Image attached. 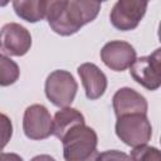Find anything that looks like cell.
<instances>
[{
  "mask_svg": "<svg viewBox=\"0 0 161 161\" xmlns=\"http://www.w3.org/2000/svg\"><path fill=\"white\" fill-rule=\"evenodd\" d=\"M101 10V3L87 0H50L47 4L45 18L52 30L62 36H69L82 26L93 21Z\"/></svg>",
  "mask_w": 161,
  "mask_h": 161,
  "instance_id": "obj_1",
  "label": "cell"
},
{
  "mask_svg": "<svg viewBox=\"0 0 161 161\" xmlns=\"http://www.w3.org/2000/svg\"><path fill=\"white\" fill-rule=\"evenodd\" d=\"M60 141L65 161H96L98 137L96 131L86 123L70 128Z\"/></svg>",
  "mask_w": 161,
  "mask_h": 161,
  "instance_id": "obj_2",
  "label": "cell"
},
{
  "mask_svg": "<svg viewBox=\"0 0 161 161\" xmlns=\"http://www.w3.org/2000/svg\"><path fill=\"white\" fill-rule=\"evenodd\" d=\"M114 130L117 137L130 147L147 145L152 136V126L147 116L143 113L118 117Z\"/></svg>",
  "mask_w": 161,
  "mask_h": 161,
  "instance_id": "obj_3",
  "label": "cell"
},
{
  "mask_svg": "<svg viewBox=\"0 0 161 161\" xmlns=\"http://www.w3.org/2000/svg\"><path fill=\"white\" fill-rule=\"evenodd\" d=\"M77 91L78 83L68 70H53L45 79V96L55 107H69L75 98Z\"/></svg>",
  "mask_w": 161,
  "mask_h": 161,
  "instance_id": "obj_4",
  "label": "cell"
},
{
  "mask_svg": "<svg viewBox=\"0 0 161 161\" xmlns=\"http://www.w3.org/2000/svg\"><path fill=\"white\" fill-rule=\"evenodd\" d=\"M161 49L157 48L150 55L141 57L130 67L131 77L148 91H156L161 86Z\"/></svg>",
  "mask_w": 161,
  "mask_h": 161,
  "instance_id": "obj_5",
  "label": "cell"
},
{
  "mask_svg": "<svg viewBox=\"0 0 161 161\" xmlns=\"http://www.w3.org/2000/svg\"><path fill=\"white\" fill-rule=\"evenodd\" d=\"M148 3L140 0H118L109 14L111 24L122 31L133 30L146 14Z\"/></svg>",
  "mask_w": 161,
  "mask_h": 161,
  "instance_id": "obj_6",
  "label": "cell"
},
{
  "mask_svg": "<svg viewBox=\"0 0 161 161\" xmlns=\"http://www.w3.org/2000/svg\"><path fill=\"white\" fill-rule=\"evenodd\" d=\"M23 131L30 140H44L53 135V118L43 104L29 106L23 117Z\"/></svg>",
  "mask_w": 161,
  "mask_h": 161,
  "instance_id": "obj_7",
  "label": "cell"
},
{
  "mask_svg": "<svg viewBox=\"0 0 161 161\" xmlns=\"http://www.w3.org/2000/svg\"><path fill=\"white\" fill-rule=\"evenodd\" d=\"M101 59L109 69L123 72L128 69L137 59L135 48L123 40H111L101 49Z\"/></svg>",
  "mask_w": 161,
  "mask_h": 161,
  "instance_id": "obj_8",
  "label": "cell"
},
{
  "mask_svg": "<svg viewBox=\"0 0 161 161\" xmlns=\"http://www.w3.org/2000/svg\"><path fill=\"white\" fill-rule=\"evenodd\" d=\"M1 48L13 57L25 55L31 47V35L26 28L18 23H8L0 30Z\"/></svg>",
  "mask_w": 161,
  "mask_h": 161,
  "instance_id": "obj_9",
  "label": "cell"
},
{
  "mask_svg": "<svg viewBox=\"0 0 161 161\" xmlns=\"http://www.w3.org/2000/svg\"><path fill=\"white\" fill-rule=\"evenodd\" d=\"M112 106L117 118L133 113L146 114L148 108L146 98L130 87H122L113 94Z\"/></svg>",
  "mask_w": 161,
  "mask_h": 161,
  "instance_id": "obj_10",
  "label": "cell"
},
{
  "mask_svg": "<svg viewBox=\"0 0 161 161\" xmlns=\"http://www.w3.org/2000/svg\"><path fill=\"white\" fill-rule=\"evenodd\" d=\"M77 72L88 99L94 101L104 94L107 88V77L96 64L83 63L78 67Z\"/></svg>",
  "mask_w": 161,
  "mask_h": 161,
  "instance_id": "obj_11",
  "label": "cell"
},
{
  "mask_svg": "<svg viewBox=\"0 0 161 161\" xmlns=\"http://www.w3.org/2000/svg\"><path fill=\"white\" fill-rule=\"evenodd\" d=\"M84 116L75 108L64 107L60 108L53 118V135L62 140L63 136L74 126L84 125Z\"/></svg>",
  "mask_w": 161,
  "mask_h": 161,
  "instance_id": "obj_12",
  "label": "cell"
},
{
  "mask_svg": "<svg viewBox=\"0 0 161 161\" xmlns=\"http://www.w3.org/2000/svg\"><path fill=\"white\" fill-rule=\"evenodd\" d=\"M47 4V0H15L13 1V8L20 19L28 23H36L45 18Z\"/></svg>",
  "mask_w": 161,
  "mask_h": 161,
  "instance_id": "obj_13",
  "label": "cell"
},
{
  "mask_svg": "<svg viewBox=\"0 0 161 161\" xmlns=\"http://www.w3.org/2000/svg\"><path fill=\"white\" fill-rule=\"evenodd\" d=\"M20 75L19 65L9 57L0 54V87L14 84Z\"/></svg>",
  "mask_w": 161,
  "mask_h": 161,
  "instance_id": "obj_14",
  "label": "cell"
},
{
  "mask_svg": "<svg viewBox=\"0 0 161 161\" xmlns=\"http://www.w3.org/2000/svg\"><path fill=\"white\" fill-rule=\"evenodd\" d=\"M130 158L131 161H161V155L158 148L148 145H142L133 147Z\"/></svg>",
  "mask_w": 161,
  "mask_h": 161,
  "instance_id": "obj_15",
  "label": "cell"
},
{
  "mask_svg": "<svg viewBox=\"0 0 161 161\" xmlns=\"http://www.w3.org/2000/svg\"><path fill=\"white\" fill-rule=\"evenodd\" d=\"M13 136V123L11 119L4 114L0 113V152L4 150V147L8 145Z\"/></svg>",
  "mask_w": 161,
  "mask_h": 161,
  "instance_id": "obj_16",
  "label": "cell"
},
{
  "mask_svg": "<svg viewBox=\"0 0 161 161\" xmlns=\"http://www.w3.org/2000/svg\"><path fill=\"white\" fill-rule=\"evenodd\" d=\"M96 161H131L130 156L118 150H107L103 152H98Z\"/></svg>",
  "mask_w": 161,
  "mask_h": 161,
  "instance_id": "obj_17",
  "label": "cell"
},
{
  "mask_svg": "<svg viewBox=\"0 0 161 161\" xmlns=\"http://www.w3.org/2000/svg\"><path fill=\"white\" fill-rule=\"evenodd\" d=\"M0 161H24L18 153L14 152H0Z\"/></svg>",
  "mask_w": 161,
  "mask_h": 161,
  "instance_id": "obj_18",
  "label": "cell"
},
{
  "mask_svg": "<svg viewBox=\"0 0 161 161\" xmlns=\"http://www.w3.org/2000/svg\"><path fill=\"white\" fill-rule=\"evenodd\" d=\"M30 161H55V160L50 155H38V156H34Z\"/></svg>",
  "mask_w": 161,
  "mask_h": 161,
  "instance_id": "obj_19",
  "label": "cell"
},
{
  "mask_svg": "<svg viewBox=\"0 0 161 161\" xmlns=\"http://www.w3.org/2000/svg\"><path fill=\"white\" fill-rule=\"evenodd\" d=\"M0 49H1V44H0Z\"/></svg>",
  "mask_w": 161,
  "mask_h": 161,
  "instance_id": "obj_20",
  "label": "cell"
}]
</instances>
